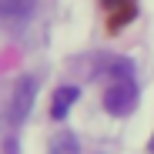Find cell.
Returning a JSON list of instances; mask_svg holds the SVG:
<instances>
[{
	"label": "cell",
	"mask_w": 154,
	"mask_h": 154,
	"mask_svg": "<svg viewBox=\"0 0 154 154\" xmlns=\"http://www.w3.org/2000/svg\"><path fill=\"white\" fill-rule=\"evenodd\" d=\"M104 107L114 117H124L137 107V84H134V74H131L127 60L114 67V84L104 91Z\"/></svg>",
	"instance_id": "cell-1"
},
{
	"label": "cell",
	"mask_w": 154,
	"mask_h": 154,
	"mask_svg": "<svg viewBox=\"0 0 154 154\" xmlns=\"http://www.w3.org/2000/svg\"><path fill=\"white\" fill-rule=\"evenodd\" d=\"M34 94H37V81H34V77H20L17 87H14L10 104H7V121H10L14 127L30 114V107H34Z\"/></svg>",
	"instance_id": "cell-2"
},
{
	"label": "cell",
	"mask_w": 154,
	"mask_h": 154,
	"mask_svg": "<svg viewBox=\"0 0 154 154\" xmlns=\"http://www.w3.org/2000/svg\"><path fill=\"white\" fill-rule=\"evenodd\" d=\"M34 4L37 0H0V17L7 23H23L34 14Z\"/></svg>",
	"instance_id": "cell-3"
},
{
	"label": "cell",
	"mask_w": 154,
	"mask_h": 154,
	"mask_svg": "<svg viewBox=\"0 0 154 154\" xmlns=\"http://www.w3.org/2000/svg\"><path fill=\"white\" fill-rule=\"evenodd\" d=\"M74 100H77V87H57L54 104H50V117H54V121H64L67 111L74 107Z\"/></svg>",
	"instance_id": "cell-4"
},
{
	"label": "cell",
	"mask_w": 154,
	"mask_h": 154,
	"mask_svg": "<svg viewBox=\"0 0 154 154\" xmlns=\"http://www.w3.org/2000/svg\"><path fill=\"white\" fill-rule=\"evenodd\" d=\"M47 154H81V141H77L70 131H60V134H54V137H50Z\"/></svg>",
	"instance_id": "cell-5"
},
{
	"label": "cell",
	"mask_w": 154,
	"mask_h": 154,
	"mask_svg": "<svg viewBox=\"0 0 154 154\" xmlns=\"http://www.w3.org/2000/svg\"><path fill=\"white\" fill-rule=\"evenodd\" d=\"M147 147H151V151H154V137H151V144H147Z\"/></svg>",
	"instance_id": "cell-6"
}]
</instances>
